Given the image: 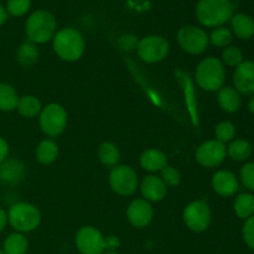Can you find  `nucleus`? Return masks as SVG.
<instances>
[{
  "label": "nucleus",
  "mask_w": 254,
  "mask_h": 254,
  "mask_svg": "<svg viewBox=\"0 0 254 254\" xmlns=\"http://www.w3.org/2000/svg\"><path fill=\"white\" fill-rule=\"evenodd\" d=\"M195 81L206 92H218L226 81V69L217 57H206L195 69Z\"/></svg>",
  "instance_id": "20e7f679"
},
{
  "label": "nucleus",
  "mask_w": 254,
  "mask_h": 254,
  "mask_svg": "<svg viewBox=\"0 0 254 254\" xmlns=\"http://www.w3.org/2000/svg\"><path fill=\"white\" fill-rule=\"evenodd\" d=\"M212 189L217 195L222 197H231L236 195L240 189L238 178L230 170H218L212 176Z\"/></svg>",
  "instance_id": "2eb2a0df"
},
{
  "label": "nucleus",
  "mask_w": 254,
  "mask_h": 254,
  "mask_svg": "<svg viewBox=\"0 0 254 254\" xmlns=\"http://www.w3.org/2000/svg\"><path fill=\"white\" fill-rule=\"evenodd\" d=\"M140 192L144 200H146L148 202H159L165 198L168 186L159 176L149 175L144 178L140 183Z\"/></svg>",
  "instance_id": "dca6fc26"
},
{
  "label": "nucleus",
  "mask_w": 254,
  "mask_h": 254,
  "mask_svg": "<svg viewBox=\"0 0 254 254\" xmlns=\"http://www.w3.org/2000/svg\"><path fill=\"white\" fill-rule=\"evenodd\" d=\"M240 179L246 189L254 191V161L246 163L241 168Z\"/></svg>",
  "instance_id": "f704fd0d"
},
{
  "label": "nucleus",
  "mask_w": 254,
  "mask_h": 254,
  "mask_svg": "<svg viewBox=\"0 0 254 254\" xmlns=\"http://www.w3.org/2000/svg\"><path fill=\"white\" fill-rule=\"evenodd\" d=\"M121 247V240L117 236H107L104 237V248L107 252H117V250Z\"/></svg>",
  "instance_id": "4c0bfd02"
},
{
  "label": "nucleus",
  "mask_w": 254,
  "mask_h": 254,
  "mask_svg": "<svg viewBox=\"0 0 254 254\" xmlns=\"http://www.w3.org/2000/svg\"><path fill=\"white\" fill-rule=\"evenodd\" d=\"M9 144L2 136H0V164L5 161L9 156Z\"/></svg>",
  "instance_id": "58836bf2"
},
{
  "label": "nucleus",
  "mask_w": 254,
  "mask_h": 254,
  "mask_svg": "<svg viewBox=\"0 0 254 254\" xmlns=\"http://www.w3.org/2000/svg\"><path fill=\"white\" fill-rule=\"evenodd\" d=\"M20 97L9 83H0V111L12 112L16 109Z\"/></svg>",
  "instance_id": "bb28decb"
},
{
  "label": "nucleus",
  "mask_w": 254,
  "mask_h": 254,
  "mask_svg": "<svg viewBox=\"0 0 254 254\" xmlns=\"http://www.w3.org/2000/svg\"><path fill=\"white\" fill-rule=\"evenodd\" d=\"M7 223L19 233H29L41 223V213L35 205L16 202L7 211Z\"/></svg>",
  "instance_id": "39448f33"
},
{
  "label": "nucleus",
  "mask_w": 254,
  "mask_h": 254,
  "mask_svg": "<svg viewBox=\"0 0 254 254\" xmlns=\"http://www.w3.org/2000/svg\"><path fill=\"white\" fill-rule=\"evenodd\" d=\"M139 163L141 168L149 173H160L164 168L168 166V158L159 149H146L140 155Z\"/></svg>",
  "instance_id": "a211bd4d"
},
{
  "label": "nucleus",
  "mask_w": 254,
  "mask_h": 254,
  "mask_svg": "<svg viewBox=\"0 0 254 254\" xmlns=\"http://www.w3.org/2000/svg\"><path fill=\"white\" fill-rule=\"evenodd\" d=\"M52 47L57 56L67 62L78 61L84 54V39L74 27H64L55 34Z\"/></svg>",
  "instance_id": "f03ea898"
},
{
  "label": "nucleus",
  "mask_w": 254,
  "mask_h": 254,
  "mask_svg": "<svg viewBox=\"0 0 254 254\" xmlns=\"http://www.w3.org/2000/svg\"><path fill=\"white\" fill-rule=\"evenodd\" d=\"M0 183H1V176H0Z\"/></svg>",
  "instance_id": "a18cd8bd"
},
{
  "label": "nucleus",
  "mask_w": 254,
  "mask_h": 254,
  "mask_svg": "<svg viewBox=\"0 0 254 254\" xmlns=\"http://www.w3.org/2000/svg\"><path fill=\"white\" fill-rule=\"evenodd\" d=\"M183 218L189 230L201 233L210 227L212 212L206 201L196 200L186 206L183 212Z\"/></svg>",
  "instance_id": "1a4fd4ad"
},
{
  "label": "nucleus",
  "mask_w": 254,
  "mask_h": 254,
  "mask_svg": "<svg viewBox=\"0 0 254 254\" xmlns=\"http://www.w3.org/2000/svg\"><path fill=\"white\" fill-rule=\"evenodd\" d=\"M181 81H183L184 88H185L186 103H188L189 109H190V113H191V117H192L193 124H197V106H196L192 83H191L190 77H189L188 74H183V77H181Z\"/></svg>",
  "instance_id": "2f4dec72"
},
{
  "label": "nucleus",
  "mask_w": 254,
  "mask_h": 254,
  "mask_svg": "<svg viewBox=\"0 0 254 254\" xmlns=\"http://www.w3.org/2000/svg\"><path fill=\"white\" fill-rule=\"evenodd\" d=\"M138 42V37L134 36V35L127 34L121 36V39H119V46L123 50H126V51H133V50H136Z\"/></svg>",
  "instance_id": "e433bc0d"
},
{
  "label": "nucleus",
  "mask_w": 254,
  "mask_h": 254,
  "mask_svg": "<svg viewBox=\"0 0 254 254\" xmlns=\"http://www.w3.org/2000/svg\"><path fill=\"white\" fill-rule=\"evenodd\" d=\"M31 7V0H7L6 12L14 17L24 16Z\"/></svg>",
  "instance_id": "473e14b6"
},
{
  "label": "nucleus",
  "mask_w": 254,
  "mask_h": 254,
  "mask_svg": "<svg viewBox=\"0 0 254 254\" xmlns=\"http://www.w3.org/2000/svg\"><path fill=\"white\" fill-rule=\"evenodd\" d=\"M253 146L246 139H233L227 146V156L235 161H246L251 158Z\"/></svg>",
  "instance_id": "4be33fe9"
},
{
  "label": "nucleus",
  "mask_w": 254,
  "mask_h": 254,
  "mask_svg": "<svg viewBox=\"0 0 254 254\" xmlns=\"http://www.w3.org/2000/svg\"><path fill=\"white\" fill-rule=\"evenodd\" d=\"M0 254H5L4 252H2V250H0Z\"/></svg>",
  "instance_id": "c03bdc74"
},
{
  "label": "nucleus",
  "mask_w": 254,
  "mask_h": 254,
  "mask_svg": "<svg viewBox=\"0 0 254 254\" xmlns=\"http://www.w3.org/2000/svg\"><path fill=\"white\" fill-rule=\"evenodd\" d=\"M138 174L128 165H117L109 174L112 190L121 196H130L138 189Z\"/></svg>",
  "instance_id": "9d476101"
},
{
  "label": "nucleus",
  "mask_w": 254,
  "mask_h": 254,
  "mask_svg": "<svg viewBox=\"0 0 254 254\" xmlns=\"http://www.w3.org/2000/svg\"><path fill=\"white\" fill-rule=\"evenodd\" d=\"M6 19H7L6 9H5V7L2 6L1 4H0V26L5 24V21H6Z\"/></svg>",
  "instance_id": "a19ab883"
},
{
  "label": "nucleus",
  "mask_w": 254,
  "mask_h": 254,
  "mask_svg": "<svg viewBox=\"0 0 254 254\" xmlns=\"http://www.w3.org/2000/svg\"><path fill=\"white\" fill-rule=\"evenodd\" d=\"M29 251V241L24 233H10L2 243V252L5 254H26Z\"/></svg>",
  "instance_id": "412c9836"
},
{
  "label": "nucleus",
  "mask_w": 254,
  "mask_h": 254,
  "mask_svg": "<svg viewBox=\"0 0 254 254\" xmlns=\"http://www.w3.org/2000/svg\"><path fill=\"white\" fill-rule=\"evenodd\" d=\"M220 60L223 64V66L235 67V68L238 64H241L245 61V60H243V54L242 51H241L240 47L233 46V45H230V46L223 49Z\"/></svg>",
  "instance_id": "c756f323"
},
{
  "label": "nucleus",
  "mask_w": 254,
  "mask_h": 254,
  "mask_svg": "<svg viewBox=\"0 0 254 254\" xmlns=\"http://www.w3.org/2000/svg\"><path fill=\"white\" fill-rule=\"evenodd\" d=\"M208 39L210 42L216 47H220V49H225V47L230 46L233 41V34L231 31V29L225 26H218L211 31V34L208 35Z\"/></svg>",
  "instance_id": "c85d7f7f"
},
{
  "label": "nucleus",
  "mask_w": 254,
  "mask_h": 254,
  "mask_svg": "<svg viewBox=\"0 0 254 254\" xmlns=\"http://www.w3.org/2000/svg\"><path fill=\"white\" fill-rule=\"evenodd\" d=\"M218 106L226 113H236L242 106L241 94L231 86H223L217 94Z\"/></svg>",
  "instance_id": "aec40b11"
},
{
  "label": "nucleus",
  "mask_w": 254,
  "mask_h": 254,
  "mask_svg": "<svg viewBox=\"0 0 254 254\" xmlns=\"http://www.w3.org/2000/svg\"><path fill=\"white\" fill-rule=\"evenodd\" d=\"M216 140H218L222 144L231 143L236 136V127L232 122L223 121L218 123L215 128Z\"/></svg>",
  "instance_id": "7c9ffc66"
},
{
  "label": "nucleus",
  "mask_w": 254,
  "mask_h": 254,
  "mask_svg": "<svg viewBox=\"0 0 254 254\" xmlns=\"http://www.w3.org/2000/svg\"><path fill=\"white\" fill-rule=\"evenodd\" d=\"M16 111L25 118H35L42 111L41 101L35 96H22L17 102Z\"/></svg>",
  "instance_id": "b1692460"
},
{
  "label": "nucleus",
  "mask_w": 254,
  "mask_h": 254,
  "mask_svg": "<svg viewBox=\"0 0 254 254\" xmlns=\"http://www.w3.org/2000/svg\"><path fill=\"white\" fill-rule=\"evenodd\" d=\"M248 109H250L251 113L254 116V94L253 96H251L250 101H248Z\"/></svg>",
  "instance_id": "79ce46f5"
},
{
  "label": "nucleus",
  "mask_w": 254,
  "mask_h": 254,
  "mask_svg": "<svg viewBox=\"0 0 254 254\" xmlns=\"http://www.w3.org/2000/svg\"><path fill=\"white\" fill-rule=\"evenodd\" d=\"M37 59H39V50L36 49V45L32 42H24L17 49V61L21 66L31 67L32 64H36Z\"/></svg>",
  "instance_id": "cd10ccee"
},
{
  "label": "nucleus",
  "mask_w": 254,
  "mask_h": 254,
  "mask_svg": "<svg viewBox=\"0 0 254 254\" xmlns=\"http://www.w3.org/2000/svg\"><path fill=\"white\" fill-rule=\"evenodd\" d=\"M233 88L241 96L254 94V61H243L233 72Z\"/></svg>",
  "instance_id": "ddd939ff"
},
{
  "label": "nucleus",
  "mask_w": 254,
  "mask_h": 254,
  "mask_svg": "<svg viewBox=\"0 0 254 254\" xmlns=\"http://www.w3.org/2000/svg\"><path fill=\"white\" fill-rule=\"evenodd\" d=\"M25 32L29 41L32 44H46L54 39L57 32L56 17L47 10H36L27 17Z\"/></svg>",
  "instance_id": "7ed1b4c3"
},
{
  "label": "nucleus",
  "mask_w": 254,
  "mask_h": 254,
  "mask_svg": "<svg viewBox=\"0 0 254 254\" xmlns=\"http://www.w3.org/2000/svg\"><path fill=\"white\" fill-rule=\"evenodd\" d=\"M195 15L202 26L215 29L232 19L233 4L231 0H198Z\"/></svg>",
  "instance_id": "f257e3e1"
},
{
  "label": "nucleus",
  "mask_w": 254,
  "mask_h": 254,
  "mask_svg": "<svg viewBox=\"0 0 254 254\" xmlns=\"http://www.w3.org/2000/svg\"><path fill=\"white\" fill-rule=\"evenodd\" d=\"M179 46L189 55H201L207 50L210 45L208 35L202 27L196 25H186L178 31Z\"/></svg>",
  "instance_id": "423d86ee"
},
{
  "label": "nucleus",
  "mask_w": 254,
  "mask_h": 254,
  "mask_svg": "<svg viewBox=\"0 0 254 254\" xmlns=\"http://www.w3.org/2000/svg\"><path fill=\"white\" fill-rule=\"evenodd\" d=\"M170 51L169 41L160 35H149L139 40L136 54L146 64H158L168 57Z\"/></svg>",
  "instance_id": "0eeeda50"
},
{
  "label": "nucleus",
  "mask_w": 254,
  "mask_h": 254,
  "mask_svg": "<svg viewBox=\"0 0 254 254\" xmlns=\"http://www.w3.org/2000/svg\"><path fill=\"white\" fill-rule=\"evenodd\" d=\"M227 156V146L216 139L207 140L196 149V161L203 168H217Z\"/></svg>",
  "instance_id": "f8f14e48"
},
{
  "label": "nucleus",
  "mask_w": 254,
  "mask_h": 254,
  "mask_svg": "<svg viewBox=\"0 0 254 254\" xmlns=\"http://www.w3.org/2000/svg\"><path fill=\"white\" fill-rule=\"evenodd\" d=\"M98 159L107 168H114L121 160V153L117 145L111 141H104L98 148Z\"/></svg>",
  "instance_id": "a878e982"
},
{
  "label": "nucleus",
  "mask_w": 254,
  "mask_h": 254,
  "mask_svg": "<svg viewBox=\"0 0 254 254\" xmlns=\"http://www.w3.org/2000/svg\"><path fill=\"white\" fill-rule=\"evenodd\" d=\"M40 128L46 135L59 136L64 133L67 126V112L61 104L50 103L46 107H42L40 113Z\"/></svg>",
  "instance_id": "6e6552de"
},
{
  "label": "nucleus",
  "mask_w": 254,
  "mask_h": 254,
  "mask_svg": "<svg viewBox=\"0 0 254 254\" xmlns=\"http://www.w3.org/2000/svg\"><path fill=\"white\" fill-rule=\"evenodd\" d=\"M231 21V31L240 40H250L254 36V20L252 16L240 12L233 15Z\"/></svg>",
  "instance_id": "6ab92c4d"
},
{
  "label": "nucleus",
  "mask_w": 254,
  "mask_h": 254,
  "mask_svg": "<svg viewBox=\"0 0 254 254\" xmlns=\"http://www.w3.org/2000/svg\"><path fill=\"white\" fill-rule=\"evenodd\" d=\"M154 211L150 202L144 198H135L127 208V217L129 223L136 228H144L150 225Z\"/></svg>",
  "instance_id": "4468645a"
},
{
  "label": "nucleus",
  "mask_w": 254,
  "mask_h": 254,
  "mask_svg": "<svg viewBox=\"0 0 254 254\" xmlns=\"http://www.w3.org/2000/svg\"><path fill=\"white\" fill-rule=\"evenodd\" d=\"M74 243L81 254H103L106 252L104 236L92 226L79 228L74 237Z\"/></svg>",
  "instance_id": "9b49d317"
},
{
  "label": "nucleus",
  "mask_w": 254,
  "mask_h": 254,
  "mask_svg": "<svg viewBox=\"0 0 254 254\" xmlns=\"http://www.w3.org/2000/svg\"><path fill=\"white\" fill-rule=\"evenodd\" d=\"M242 237L246 245L254 251V215L246 220L242 228Z\"/></svg>",
  "instance_id": "c9c22d12"
},
{
  "label": "nucleus",
  "mask_w": 254,
  "mask_h": 254,
  "mask_svg": "<svg viewBox=\"0 0 254 254\" xmlns=\"http://www.w3.org/2000/svg\"><path fill=\"white\" fill-rule=\"evenodd\" d=\"M160 173L161 180H163L164 184H165L166 186H169V188H176V186L181 183L180 171L176 168H174V166L168 165L166 168H164Z\"/></svg>",
  "instance_id": "72a5a7b5"
},
{
  "label": "nucleus",
  "mask_w": 254,
  "mask_h": 254,
  "mask_svg": "<svg viewBox=\"0 0 254 254\" xmlns=\"http://www.w3.org/2000/svg\"><path fill=\"white\" fill-rule=\"evenodd\" d=\"M59 156V145L51 139H45L36 148V160L42 165L55 163Z\"/></svg>",
  "instance_id": "5701e85b"
},
{
  "label": "nucleus",
  "mask_w": 254,
  "mask_h": 254,
  "mask_svg": "<svg viewBox=\"0 0 254 254\" xmlns=\"http://www.w3.org/2000/svg\"><path fill=\"white\" fill-rule=\"evenodd\" d=\"M7 225V212L2 208H0V233L4 231V228Z\"/></svg>",
  "instance_id": "ea45409f"
},
{
  "label": "nucleus",
  "mask_w": 254,
  "mask_h": 254,
  "mask_svg": "<svg viewBox=\"0 0 254 254\" xmlns=\"http://www.w3.org/2000/svg\"><path fill=\"white\" fill-rule=\"evenodd\" d=\"M26 169L19 159H9L0 164V176L1 181L9 185H15L25 178Z\"/></svg>",
  "instance_id": "f3484780"
},
{
  "label": "nucleus",
  "mask_w": 254,
  "mask_h": 254,
  "mask_svg": "<svg viewBox=\"0 0 254 254\" xmlns=\"http://www.w3.org/2000/svg\"><path fill=\"white\" fill-rule=\"evenodd\" d=\"M233 210L236 216L241 220H247L254 215V196L250 192L240 193L235 198L233 202Z\"/></svg>",
  "instance_id": "393cba45"
},
{
  "label": "nucleus",
  "mask_w": 254,
  "mask_h": 254,
  "mask_svg": "<svg viewBox=\"0 0 254 254\" xmlns=\"http://www.w3.org/2000/svg\"><path fill=\"white\" fill-rule=\"evenodd\" d=\"M103 254H121V253H118V252H107V251H106V252H104Z\"/></svg>",
  "instance_id": "37998d69"
}]
</instances>
